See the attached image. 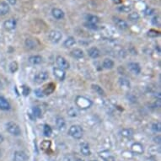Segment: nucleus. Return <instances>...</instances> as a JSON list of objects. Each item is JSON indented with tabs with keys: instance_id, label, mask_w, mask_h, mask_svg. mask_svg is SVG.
<instances>
[{
	"instance_id": "18",
	"label": "nucleus",
	"mask_w": 161,
	"mask_h": 161,
	"mask_svg": "<svg viewBox=\"0 0 161 161\" xmlns=\"http://www.w3.org/2000/svg\"><path fill=\"white\" fill-rule=\"evenodd\" d=\"M88 54L90 58H97L100 56V52L97 47L93 46V47H90L88 50Z\"/></svg>"
},
{
	"instance_id": "42",
	"label": "nucleus",
	"mask_w": 161,
	"mask_h": 161,
	"mask_svg": "<svg viewBox=\"0 0 161 161\" xmlns=\"http://www.w3.org/2000/svg\"><path fill=\"white\" fill-rule=\"evenodd\" d=\"M153 8H148L145 10V15H151L153 14Z\"/></svg>"
},
{
	"instance_id": "10",
	"label": "nucleus",
	"mask_w": 161,
	"mask_h": 161,
	"mask_svg": "<svg viewBox=\"0 0 161 161\" xmlns=\"http://www.w3.org/2000/svg\"><path fill=\"white\" fill-rule=\"evenodd\" d=\"M114 23H115L116 26L119 28L120 30H126L127 29V27H128V25L127 23L125 21V20H123V19H120V18H115L114 19Z\"/></svg>"
},
{
	"instance_id": "45",
	"label": "nucleus",
	"mask_w": 161,
	"mask_h": 161,
	"mask_svg": "<svg viewBox=\"0 0 161 161\" xmlns=\"http://www.w3.org/2000/svg\"><path fill=\"white\" fill-rule=\"evenodd\" d=\"M113 3H115L116 4H120L122 3V0H112Z\"/></svg>"
},
{
	"instance_id": "4",
	"label": "nucleus",
	"mask_w": 161,
	"mask_h": 161,
	"mask_svg": "<svg viewBox=\"0 0 161 161\" xmlns=\"http://www.w3.org/2000/svg\"><path fill=\"white\" fill-rule=\"evenodd\" d=\"M62 38V35L59 31L53 30L49 33V40L52 43H58Z\"/></svg>"
},
{
	"instance_id": "51",
	"label": "nucleus",
	"mask_w": 161,
	"mask_h": 161,
	"mask_svg": "<svg viewBox=\"0 0 161 161\" xmlns=\"http://www.w3.org/2000/svg\"><path fill=\"white\" fill-rule=\"evenodd\" d=\"M0 155H1V152H0Z\"/></svg>"
},
{
	"instance_id": "13",
	"label": "nucleus",
	"mask_w": 161,
	"mask_h": 161,
	"mask_svg": "<svg viewBox=\"0 0 161 161\" xmlns=\"http://www.w3.org/2000/svg\"><path fill=\"white\" fill-rule=\"evenodd\" d=\"M52 16H53L55 19H63V18H64V16H65L64 12L58 8H52Z\"/></svg>"
},
{
	"instance_id": "32",
	"label": "nucleus",
	"mask_w": 161,
	"mask_h": 161,
	"mask_svg": "<svg viewBox=\"0 0 161 161\" xmlns=\"http://www.w3.org/2000/svg\"><path fill=\"white\" fill-rule=\"evenodd\" d=\"M87 20H88L89 23L96 25V24L99 22V18L96 15H89L88 18H87Z\"/></svg>"
},
{
	"instance_id": "14",
	"label": "nucleus",
	"mask_w": 161,
	"mask_h": 161,
	"mask_svg": "<svg viewBox=\"0 0 161 161\" xmlns=\"http://www.w3.org/2000/svg\"><path fill=\"white\" fill-rule=\"evenodd\" d=\"M56 89V85L54 83H49L48 85H46V87L43 89V94L44 96H49V95H52V93L54 92Z\"/></svg>"
},
{
	"instance_id": "9",
	"label": "nucleus",
	"mask_w": 161,
	"mask_h": 161,
	"mask_svg": "<svg viewBox=\"0 0 161 161\" xmlns=\"http://www.w3.org/2000/svg\"><path fill=\"white\" fill-rule=\"evenodd\" d=\"M53 74H54V76L56 77L58 80L62 81V80H64V79H65V76H66L65 71H64V70H62V69H59L58 67V68H54L53 69Z\"/></svg>"
},
{
	"instance_id": "33",
	"label": "nucleus",
	"mask_w": 161,
	"mask_h": 161,
	"mask_svg": "<svg viewBox=\"0 0 161 161\" xmlns=\"http://www.w3.org/2000/svg\"><path fill=\"white\" fill-rule=\"evenodd\" d=\"M19 65L17 63V62H12L11 63L9 64V70L11 73H15L16 71L18 70Z\"/></svg>"
},
{
	"instance_id": "22",
	"label": "nucleus",
	"mask_w": 161,
	"mask_h": 161,
	"mask_svg": "<svg viewBox=\"0 0 161 161\" xmlns=\"http://www.w3.org/2000/svg\"><path fill=\"white\" fill-rule=\"evenodd\" d=\"M121 134L124 138H130L134 135V131L132 130V128H124L121 131Z\"/></svg>"
},
{
	"instance_id": "30",
	"label": "nucleus",
	"mask_w": 161,
	"mask_h": 161,
	"mask_svg": "<svg viewBox=\"0 0 161 161\" xmlns=\"http://www.w3.org/2000/svg\"><path fill=\"white\" fill-rule=\"evenodd\" d=\"M32 112H33L34 116H35V117H37V118L42 117V110H41L39 107H37V106L33 107V109H32Z\"/></svg>"
},
{
	"instance_id": "5",
	"label": "nucleus",
	"mask_w": 161,
	"mask_h": 161,
	"mask_svg": "<svg viewBox=\"0 0 161 161\" xmlns=\"http://www.w3.org/2000/svg\"><path fill=\"white\" fill-rule=\"evenodd\" d=\"M49 78V74L46 71L43 72H40V73H36L34 77V81L36 84H42L43 82L47 79Z\"/></svg>"
},
{
	"instance_id": "24",
	"label": "nucleus",
	"mask_w": 161,
	"mask_h": 161,
	"mask_svg": "<svg viewBox=\"0 0 161 161\" xmlns=\"http://www.w3.org/2000/svg\"><path fill=\"white\" fill-rule=\"evenodd\" d=\"M103 67L106 69H111L114 67V62L110 58H106L103 62Z\"/></svg>"
},
{
	"instance_id": "34",
	"label": "nucleus",
	"mask_w": 161,
	"mask_h": 161,
	"mask_svg": "<svg viewBox=\"0 0 161 161\" xmlns=\"http://www.w3.org/2000/svg\"><path fill=\"white\" fill-rule=\"evenodd\" d=\"M159 35H160L159 31H156L154 29H151V30L148 31V35L150 36V37H156V36H159Z\"/></svg>"
},
{
	"instance_id": "25",
	"label": "nucleus",
	"mask_w": 161,
	"mask_h": 161,
	"mask_svg": "<svg viewBox=\"0 0 161 161\" xmlns=\"http://www.w3.org/2000/svg\"><path fill=\"white\" fill-rule=\"evenodd\" d=\"M119 84L121 85V87L124 89H130V82L126 79H119Z\"/></svg>"
},
{
	"instance_id": "49",
	"label": "nucleus",
	"mask_w": 161,
	"mask_h": 161,
	"mask_svg": "<svg viewBox=\"0 0 161 161\" xmlns=\"http://www.w3.org/2000/svg\"><path fill=\"white\" fill-rule=\"evenodd\" d=\"M76 161H84V160H82V159H77Z\"/></svg>"
},
{
	"instance_id": "46",
	"label": "nucleus",
	"mask_w": 161,
	"mask_h": 161,
	"mask_svg": "<svg viewBox=\"0 0 161 161\" xmlns=\"http://www.w3.org/2000/svg\"><path fill=\"white\" fill-rule=\"evenodd\" d=\"M4 136H3V135H2V134H1V133H0V144H1L2 143L4 142Z\"/></svg>"
},
{
	"instance_id": "21",
	"label": "nucleus",
	"mask_w": 161,
	"mask_h": 161,
	"mask_svg": "<svg viewBox=\"0 0 161 161\" xmlns=\"http://www.w3.org/2000/svg\"><path fill=\"white\" fill-rule=\"evenodd\" d=\"M42 58L39 55H35V56H31L29 58V62L33 64V65H37L42 63Z\"/></svg>"
},
{
	"instance_id": "48",
	"label": "nucleus",
	"mask_w": 161,
	"mask_h": 161,
	"mask_svg": "<svg viewBox=\"0 0 161 161\" xmlns=\"http://www.w3.org/2000/svg\"><path fill=\"white\" fill-rule=\"evenodd\" d=\"M2 86H3V84H2V82L0 80V88H2Z\"/></svg>"
},
{
	"instance_id": "29",
	"label": "nucleus",
	"mask_w": 161,
	"mask_h": 161,
	"mask_svg": "<svg viewBox=\"0 0 161 161\" xmlns=\"http://www.w3.org/2000/svg\"><path fill=\"white\" fill-rule=\"evenodd\" d=\"M43 133L44 135L46 136V137H50L52 133V127L49 126V125H44V128H43Z\"/></svg>"
},
{
	"instance_id": "17",
	"label": "nucleus",
	"mask_w": 161,
	"mask_h": 161,
	"mask_svg": "<svg viewBox=\"0 0 161 161\" xmlns=\"http://www.w3.org/2000/svg\"><path fill=\"white\" fill-rule=\"evenodd\" d=\"M80 151L82 154H84L85 156H89L91 154V151L89 149V146L86 143H82L80 144Z\"/></svg>"
},
{
	"instance_id": "40",
	"label": "nucleus",
	"mask_w": 161,
	"mask_h": 161,
	"mask_svg": "<svg viewBox=\"0 0 161 161\" xmlns=\"http://www.w3.org/2000/svg\"><path fill=\"white\" fill-rule=\"evenodd\" d=\"M35 96L39 97V98H42L44 96V94H43V91L42 89H35Z\"/></svg>"
},
{
	"instance_id": "20",
	"label": "nucleus",
	"mask_w": 161,
	"mask_h": 161,
	"mask_svg": "<svg viewBox=\"0 0 161 161\" xmlns=\"http://www.w3.org/2000/svg\"><path fill=\"white\" fill-rule=\"evenodd\" d=\"M9 12V6L7 3L2 2L0 3V15H6Z\"/></svg>"
},
{
	"instance_id": "27",
	"label": "nucleus",
	"mask_w": 161,
	"mask_h": 161,
	"mask_svg": "<svg viewBox=\"0 0 161 161\" xmlns=\"http://www.w3.org/2000/svg\"><path fill=\"white\" fill-rule=\"evenodd\" d=\"M75 39L73 38V36H69L68 38L66 39L65 41H64V42H63V46H65V47H70V46H73L74 44H75Z\"/></svg>"
},
{
	"instance_id": "31",
	"label": "nucleus",
	"mask_w": 161,
	"mask_h": 161,
	"mask_svg": "<svg viewBox=\"0 0 161 161\" xmlns=\"http://www.w3.org/2000/svg\"><path fill=\"white\" fill-rule=\"evenodd\" d=\"M139 18H140V15L137 12H132L128 15V19H130L131 21H137L139 19Z\"/></svg>"
},
{
	"instance_id": "2",
	"label": "nucleus",
	"mask_w": 161,
	"mask_h": 161,
	"mask_svg": "<svg viewBox=\"0 0 161 161\" xmlns=\"http://www.w3.org/2000/svg\"><path fill=\"white\" fill-rule=\"evenodd\" d=\"M69 134L75 139H80L84 135V130L79 125H73L69 128Z\"/></svg>"
},
{
	"instance_id": "39",
	"label": "nucleus",
	"mask_w": 161,
	"mask_h": 161,
	"mask_svg": "<svg viewBox=\"0 0 161 161\" xmlns=\"http://www.w3.org/2000/svg\"><path fill=\"white\" fill-rule=\"evenodd\" d=\"M152 129L154 132H160L161 130V125L159 122H155L153 123V125H152Z\"/></svg>"
},
{
	"instance_id": "44",
	"label": "nucleus",
	"mask_w": 161,
	"mask_h": 161,
	"mask_svg": "<svg viewBox=\"0 0 161 161\" xmlns=\"http://www.w3.org/2000/svg\"><path fill=\"white\" fill-rule=\"evenodd\" d=\"M8 2L9 3V4L15 5L16 4V2H17V0H8Z\"/></svg>"
},
{
	"instance_id": "43",
	"label": "nucleus",
	"mask_w": 161,
	"mask_h": 161,
	"mask_svg": "<svg viewBox=\"0 0 161 161\" xmlns=\"http://www.w3.org/2000/svg\"><path fill=\"white\" fill-rule=\"evenodd\" d=\"M153 140H154V142L157 143H159V144L160 143V137H159V136H157L156 138H154Z\"/></svg>"
},
{
	"instance_id": "35",
	"label": "nucleus",
	"mask_w": 161,
	"mask_h": 161,
	"mask_svg": "<svg viewBox=\"0 0 161 161\" xmlns=\"http://www.w3.org/2000/svg\"><path fill=\"white\" fill-rule=\"evenodd\" d=\"M68 114L69 116H70L71 117H75L78 115V111H77L76 108L74 107H70L68 111Z\"/></svg>"
},
{
	"instance_id": "3",
	"label": "nucleus",
	"mask_w": 161,
	"mask_h": 161,
	"mask_svg": "<svg viewBox=\"0 0 161 161\" xmlns=\"http://www.w3.org/2000/svg\"><path fill=\"white\" fill-rule=\"evenodd\" d=\"M6 129L8 131V132H9L13 136H19L21 134L20 127L17 123L14 122H9L7 123Z\"/></svg>"
},
{
	"instance_id": "38",
	"label": "nucleus",
	"mask_w": 161,
	"mask_h": 161,
	"mask_svg": "<svg viewBox=\"0 0 161 161\" xmlns=\"http://www.w3.org/2000/svg\"><path fill=\"white\" fill-rule=\"evenodd\" d=\"M31 93V89L29 88L26 85H23L22 86V94L25 96H28Z\"/></svg>"
},
{
	"instance_id": "19",
	"label": "nucleus",
	"mask_w": 161,
	"mask_h": 161,
	"mask_svg": "<svg viewBox=\"0 0 161 161\" xmlns=\"http://www.w3.org/2000/svg\"><path fill=\"white\" fill-rule=\"evenodd\" d=\"M38 42L35 39H26L25 40V46L29 48V49H35L36 46H38Z\"/></svg>"
},
{
	"instance_id": "16",
	"label": "nucleus",
	"mask_w": 161,
	"mask_h": 161,
	"mask_svg": "<svg viewBox=\"0 0 161 161\" xmlns=\"http://www.w3.org/2000/svg\"><path fill=\"white\" fill-rule=\"evenodd\" d=\"M10 104L5 98L0 96V110L2 111H8L10 109Z\"/></svg>"
},
{
	"instance_id": "36",
	"label": "nucleus",
	"mask_w": 161,
	"mask_h": 161,
	"mask_svg": "<svg viewBox=\"0 0 161 161\" xmlns=\"http://www.w3.org/2000/svg\"><path fill=\"white\" fill-rule=\"evenodd\" d=\"M51 146V141L49 140H44L42 143V144H41V147H42V149L43 150H46L48 149L49 148H50Z\"/></svg>"
},
{
	"instance_id": "1",
	"label": "nucleus",
	"mask_w": 161,
	"mask_h": 161,
	"mask_svg": "<svg viewBox=\"0 0 161 161\" xmlns=\"http://www.w3.org/2000/svg\"><path fill=\"white\" fill-rule=\"evenodd\" d=\"M75 104H76L77 107L82 110H86L90 107L93 103L91 100L85 96H78L75 100Z\"/></svg>"
},
{
	"instance_id": "7",
	"label": "nucleus",
	"mask_w": 161,
	"mask_h": 161,
	"mask_svg": "<svg viewBox=\"0 0 161 161\" xmlns=\"http://www.w3.org/2000/svg\"><path fill=\"white\" fill-rule=\"evenodd\" d=\"M14 161H28V156L23 151H16L14 153Z\"/></svg>"
},
{
	"instance_id": "28",
	"label": "nucleus",
	"mask_w": 161,
	"mask_h": 161,
	"mask_svg": "<svg viewBox=\"0 0 161 161\" xmlns=\"http://www.w3.org/2000/svg\"><path fill=\"white\" fill-rule=\"evenodd\" d=\"M91 87H92L93 90L96 91L98 95H100V96H105V91H104V89L100 87V85H92Z\"/></svg>"
},
{
	"instance_id": "37",
	"label": "nucleus",
	"mask_w": 161,
	"mask_h": 161,
	"mask_svg": "<svg viewBox=\"0 0 161 161\" xmlns=\"http://www.w3.org/2000/svg\"><path fill=\"white\" fill-rule=\"evenodd\" d=\"M118 9L123 13H129L132 10V8L131 6H128V5H124V6H121Z\"/></svg>"
},
{
	"instance_id": "11",
	"label": "nucleus",
	"mask_w": 161,
	"mask_h": 161,
	"mask_svg": "<svg viewBox=\"0 0 161 161\" xmlns=\"http://www.w3.org/2000/svg\"><path fill=\"white\" fill-rule=\"evenodd\" d=\"M100 156L101 159H103L105 161H115L116 159L115 157L111 154V153L108 150L103 151V152H100Z\"/></svg>"
},
{
	"instance_id": "8",
	"label": "nucleus",
	"mask_w": 161,
	"mask_h": 161,
	"mask_svg": "<svg viewBox=\"0 0 161 161\" xmlns=\"http://www.w3.org/2000/svg\"><path fill=\"white\" fill-rule=\"evenodd\" d=\"M128 69L130 70L131 73L138 75L141 73V67L138 62H130L128 63Z\"/></svg>"
},
{
	"instance_id": "6",
	"label": "nucleus",
	"mask_w": 161,
	"mask_h": 161,
	"mask_svg": "<svg viewBox=\"0 0 161 161\" xmlns=\"http://www.w3.org/2000/svg\"><path fill=\"white\" fill-rule=\"evenodd\" d=\"M56 62H57V64H58V68L62 69V70L69 69V67H70L69 62L67 61V59L63 58V57H62V56H58V57H57V59H56Z\"/></svg>"
},
{
	"instance_id": "12",
	"label": "nucleus",
	"mask_w": 161,
	"mask_h": 161,
	"mask_svg": "<svg viewBox=\"0 0 161 161\" xmlns=\"http://www.w3.org/2000/svg\"><path fill=\"white\" fill-rule=\"evenodd\" d=\"M131 149L134 153L137 154H142L143 153V146L140 143H134L131 146Z\"/></svg>"
},
{
	"instance_id": "23",
	"label": "nucleus",
	"mask_w": 161,
	"mask_h": 161,
	"mask_svg": "<svg viewBox=\"0 0 161 161\" xmlns=\"http://www.w3.org/2000/svg\"><path fill=\"white\" fill-rule=\"evenodd\" d=\"M71 55L73 56L74 58H82L84 57V52L83 50H81L79 48H75V49H73L72 52H71Z\"/></svg>"
},
{
	"instance_id": "41",
	"label": "nucleus",
	"mask_w": 161,
	"mask_h": 161,
	"mask_svg": "<svg viewBox=\"0 0 161 161\" xmlns=\"http://www.w3.org/2000/svg\"><path fill=\"white\" fill-rule=\"evenodd\" d=\"M85 25L87 28H89V29H91V30H97V25H95V24H91V23H85Z\"/></svg>"
},
{
	"instance_id": "50",
	"label": "nucleus",
	"mask_w": 161,
	"mask_h": 161,
	"mask_svg": "<svg viewBox=\"0 0 161 161\" xmlns=\"http://www.w3.org/2000/svg\"><path fill=\"white\" fill-rule=\"evenodd\" d=\"M90 161H96V160H90Z\"/></svg>"
},
{
	"instance_id": "47",
	"label": "nucleus",
	"mask_w": 161,
	"mask_h": 161,
	"mask_svg": "<svg viewBox=\"0 0 161 161\" xmlns=\"http://www.w3.org/2000/svg\"><path fill=\"white\" fill-rule=\"evenodd\" d=\"M153 22L154 25H157V22H158V18H156V17H154L153 19Z\"/></svg>"
},
{
	"instance_id": "15",
	"label": "nucleus",
	"mask_w": 161,
	"mask_h": 161,
	"mask_svg": "<svg viewBox=\"0 0 161 161\" xmlns=\"http://www.w3.org/2000/svg\"><path fill=\"white\" fill-rule=\"evenodd\" d=\"M4 26L6 30L12 31L16 27V20L15 19H9L4 23Z\"/></svg>"
},
{
	"instance_id": "26",
	"label": "nucleus",
	"mask_w": 161,
	"mask_h": 161,
	"mask_svg": "<svg viewBox=\"0 0 161 161\" xmlns=\"http://www.w3.org/2000/svg\"><path fill=\"white\" fill-rule=\"evenodd\" d=\"M56 125L58 127V129H63L66 126L65 120L62 118V117H57L56 119Z\"/></svg>"
}]
</instances>
